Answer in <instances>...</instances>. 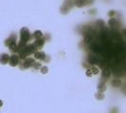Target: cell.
Wrapping results in <instances>:
<instances>
[{
    "mask_svg": "<svg viewBox=\"0 0 126 113\" xmlns=\"http://www.w3.org/2000/svg\"><path fill=\"white\" fill-rule=\"evenodd\" d=\"M31 40V34L28 30L27 28H22L20 29V41L24 42H27Z\"/></svg>",
    "mask_w": 126,
    "mask_h": 113,
    "instance_id": "obj_1",
    "label": "cell"
},
{
    "mask_svg": "<svg viewBox=\"0 0 126 113\" xmlns=\"http://www.w3.org/2000/svg\"><path fill=\"white\" fill-rule=\"evenodd\" d=\"M33 56H34V58H35V59L43 60V61H45V62H49V57L47 56L46 53L43 52V51H36V52L33 54Z\"/></svg>",
    "mask_w": 126,
    "mask_h": 113,
    "instance_id": "obj_2",
    "label": "cell"
},
{
    "mask_svg": "<svg viewBox=\"0 0 126 113\" xmlns=\"http://www.w3.org/2000/svg\"><path fill=\"white\" fill-rule=\"evenodd\" d=\"M34 62H35V60L32 57H27L26 59L23 60V62L21 64V69H28V68L32 67Z\"/></svg>",
    "mask_w": 126,
    "mask_h": 113,
    "instance_id": "obj_3",
    "label": "cell"
},
{
    "mask_svg": "<svg viewBox=\"0 0 126 113\" xmlns=\"http://www.w3.org/2000/svg\"><path fill=\"white\" fill-rule=\"evenodd\" d=\"M19 56L16 54H12L11 56H10V59H9V64L11 67H16L19 64Z\"/></svg>",
    "mask_w": 126,
    "mask_h": 113,
    "instance_id": "obj_4",
    "label": "cell"
},
{
    "mask_svg": "<svg viewBox=\"0 0 126 113\" xmlns=\"http://www.w3.org/2000/svg\"><path fill=\"white\" fill-rule=\"evenodd\" d=\"M45 42H46V39H44V38H40V39L35 40V42H34V45L36 46L37 49H42L43 46L45 45Z\"/></svg>",
    "mask_w": 126,
    "mask_h": 113,
    "instance_id": "obj_5",
    "label": "cell"
},
{
    "mask_svg": "<svg viewBox=\"0 0 126 113\" xmlns=\"http://www.w3.org/2000/svg\"><path fill=\"white\" fill-rule=\"evenodd\" d=\"M9 59H10V56L7 53H1L0 54V64L5 65V64L9 63Z\"/></svg>",
    "mask_w": 126,
    "mask_h": 113,
    "instance_id": "obj_6",
    "label": "cell"
},
{
    "mask_svg": "<svg viewBox=\"0 0 126 113\" xmlns=\"http://www.w3.org/2000/svg\"><path fill=\"white\" fill-rule=\"evenodd\" d=\"M12 42H16V35L15 34H11L6 41H5V45L8 46L9 44L12 43Z\"/></svg>",
    "mask_w": 126,
    "mask_h": 113,
    "instance_id": "obj_7",
    "label": "cell"
},
{
    "mask_svg": "<svg viewBox=\"0 0 126 113\" xmlns=\"http://www.w3.org/2000/svg\"><path fill=\"white\" fill-rule=\"evenodd\" d=\"M121 84H122V82L121 79H113L111 81V85L113 88H120V87H121Z\"/></svg>",
    "mask_w": 126,
    "mask_h": 113,
    "instance_id": "obj_8",
    "label": "cell"
},
{
    "mask_svg": "<svg viewBox=\"0 0 126 113\" xmlns=\"http://www.w3.org/2000/svg\"><path fill=\"white\" fill-rule=\"evenodd\" d=\"M32 37L37 40V39H40V38H43V32L41 30H35L34 33L32 34Z\"/></svg>",
    "mask_w": 126,
    "mask_h": 113,
    "instance_id": "obj_9",
    "label": "cell"
},
{
    "mask_svg": "<svg viewBox=\"0 0 126 113\" xmlns=\"http://www.w3.org/2000/svg\"><path fill=\"white\" fill-rule=\"evenodd\" d=\"M8 47H9V49H10L11 52L17 53V43H16V42H12V43L9 44Z\"/></svg>",
    "mask_w": 126,
    "mask_h": 113,
    "instance_id": "obj_10",
    "label": "cell"
},
{
    "mask_svg": "<svg viewBox=\"0 0 126 113\" xmlns=\"http://www.w3.org/2000/svg\"><path fill=\"white\" fill-rule=\"evenodd\" d=\"M97 89H98V91H100V92H104V91L106 90V85L101 82V83H100V84L98 85Z\"/></svg>",
    "mask_w": 126,
    "mask_h": 113,
    "instance_id": "obj_11",
    "label": "cell"
},
{
    "mask_svg": "<svg viewBox=\"0 0 126 113\" xmlns=\"http://www.w3.org/2000/svg\"><path fill=\"white\" fill-rule=\"evenodd\" d=\"M101 75H102V77L109 78V77L111 76V72H110L109 70H106V69H104V70H102V72H101Z\"/></svg>",
    "mask_w": 126,
    "mask_h": 113,
    "instance_id": "obj_12",
    "label": "cell"
},
{
    "mask_svg": "<svg viewBox=\"0 0 126 113\" xmlns=\"http://www.w3.org/2000/svg\"><path fill=\"white\" fill-rule=\"evenodd\" d=\"M95 97H96V99H97V100H100V101H101V100H103V99H104V97H105V96H104L103 92H100V91H98V92L95 94Z\"/></svg>",
    "mask_w": 126,
    "mask_h": 113,
    "instance_id": "obj_13",
    "label": "cell"
},
{
    "mask_svg": "<svg viewBox=\"0 0 126 113\" xmlns=\"http://www.w3.org/2000/svg\"><path fill=\"white\" fill-rule=\"evenodd\" d=\"M40 71H41V74H42V75H46V74H48V72H49V67H47V66H42L41 69H40Z\"/></svg>",
    "mask_w": 126,
    "mask_h": 113,
    "instance_id": "obj_14",
    "label": "cell"
},
{
    "mask_svg": "<svg viewBox=\"0 0 126 113\" xmlns=\"http://www.w3.org/2000/svg\"><path fill=\"white\" fill-rule=\"evenodd\" d=\"M75 4L78 7H82L83 5H85V1L84 0H76Z\"/></svg>",
    "mask_w": 126,
    "mask_h": 113,
    "instance_id": "obj_15",
    "label": "cell"
},
{
    "mask_svg": "<svg viewBox=\"0 0 126 113\" xmlns=\"http://www.w3.org/2000/svg\"><path fill=\"white\" fill-rule=\"evenodd\" d=\"M115 24H116V19L115 18H110L109 19V21H108V25L110 26V27H114L115 26Z\"/></svg>",
    "mask_w": 126,
    "mask_h": 113,
    "instance_id": "obj_16",
    "label": "cell"
},
{
    "mask_svg": "<svg viewBox=\"0 0 126 113\" xmlns=\"http://www.w3.org/2000/svg\"><path fill=\"white\" fill-rule=\"evenodd\" d=\"M91 72H92V75H99V73H100V71H99V69L97 68V67H92L91 69Z\"/></svg>",
    "mask_w": 126,
    "mask_h": 113,
    "instance_id": "obj_17",
    "label": "cell"
},
{
    "mask_svg": "<svg viewBox=\"0 0 126 113\" xmlns=\"http://www.w3.org/2000/svg\"><path fill=\"white\" fill-rule=\"evenodd\" d=\"M35 70H38V69H41V67H42V64L40 63V62H34V64H33V66H32Z\"/></svg>",
    "mask_w": 126,
    "mask_h": 113,
    "instance_id": "obj_18",
    "label": "cell"
},
{
    "mask_svg": "<svg viewBox=\"0 0 126 113\" xmlns=\"http://www.w3.org/2000/svg\"><path fill=\"white\" fill-rule=\"evenodd\" d=\"M85 75L87 76V77H91L93 75H92V72H91V70L90 69H87L86 70V72H85Z\"/></svg>",
    "mask_w": 126,
    "mask_h": 113,
    "instance_id": "obj_19",
    "label": "cell"
},
{
    "mask_svg": "<svg viewBox=\"0 0 126 113\" xmlns=\"http://www.w3.org/2000/svg\"><path fill=\"white\" fill-rule=\"evenodd\" d=\"M116 12H115V10H110L109 12H108V16L109 17H111V16H114V14H115Z\"/></svg>",
    "mask_w": 126,
    "mask_h": 113,
    "instance_id": "obj_20",
    "label": "cell"
},
{
    "mask_svg": "<svg viewBox=\"0 0 126 113\" xmlns=\"http://www.w3.org/2000/svg\"><path fill=\"white\" fill-rule=\"evenodd\" d=\"M90 42H91V38H85L84 39V42L85 43H89Z\"/></svg>",
    "mask_w": 126,
    "mask_h": 113,
    "instance_id": "obj_21",
    "label": "cell"
},
{
    "mask_svg": "<svg viewBox=\"0 0 126 113\" xmlns=\"http://www.w3.org/2000/svg\"><path fill=\"white\" fill-rule=\"evenodd\" d=\"M3 106V102H2V100H0V108Z\"/></svg>",
    "mask_w": 126,
    "mask_h": 113,
    "instance_id": "obj_22",
    "label": "cell"
}]
</instances>
